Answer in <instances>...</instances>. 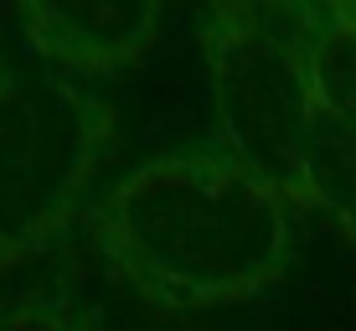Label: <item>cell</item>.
<instances>
[{"mask_svg": "<svg viewBox=\"0 0 356 331\" xmlns=\"http://www.w3.org/2000/svg\"><path fill=\"white\" fill-rule=\"evenodd\" d=\"M98 243L140 300L165 311L264 295L294 259V207L238 155L165 151L98 207Z\"/></svg>", "mask_w": 356, "mask_h": 331, "instance_id": "cell-1", "label": "cell"}, {"mask_svg": "<svg viewBox=\"0 0 356 331\" xmlns=\"http://www.w3.org/2000/svg\"><path fill=\"white\" fill-rule=\"evenodd\" d=\"M26 42L78 78H114L155 42L165 0H16Z\"/></svg>", "mask_w": 356, "mask_h": 331, "instance_id": "cell-4", "label": "cell"}, {"mask_svg": "<svg viewBox=\"0 0 356 331\" xmlns=\"http://www.w3.org/2000/svg\"><path fill=\"white\" fill-rule=\"evenodd\" d=\"M310 26L248 10L238 0H207L202 26V57L227 155L264 176L289 207H305V161L321 125L310 88Z\"/></svg>", "mask_w": 356, "mask_h": 331, "instance_id": "cell-2", "label": "cell"}, {"mask_svg": "<svg viewBox=\"0 0 356 331\" xmlns=\"http://www.w3.org/2000/svg\"><path fill=\"white\" fill-rule=\"evenodd\" d=\"M305 207L330 213L356 238V130L321 119L305 161Z\"/></svg>", "mask_w": 356, "mask_h": 331, "instance_id": "cell-5", "label": "cell"}, {"mask_svg": "<svg viewBox=\"0 0 356 331\" xmlns=\"http://www.w3.org/2000/svg\"><path fill=\"white\" fill-rule=\"evenodd\" d=\"M248 10H264V16H289V21H321L325 16V0H238Z\"/></svg>", "mask_w": 356, "mask_h": 331, "instance_id": "cell-8", "label": "cell"}, {"mask_svg": "<svg viewBox=\"0 0 356 331\" xmlns=\"http://www.w3.org/2000/svg\"><path fill=\"white\" fill-rule=\"evenodd\" d=\"M0 331H88L72 300H36V305H16L0 311Z\"/></svg>", "mask_w": 356, "mask_h": 331, "instance_id": "cell-7", "label": "cell"}, {"mask_svg": "<svg viewBox=\"0 0 356 331\" xmlns=\"http://www.w3.org/2000/svg\"><path fill=\"white\" fill-rule=\"evenodd\" d=\"M325 10H330V16H346V21H356V0H325Z\"/></svg>", "mask_w": 356, "mask_h": 331, "instance_id": "cell-9", "label": "cell"}, {"mask_svg": "<svg viewBox=\"0 0 356 331\" xmlns=\"http://www.w3.org/2000/svg\"><path fill=\"white\" fill-rule=\"evenodd\" d=\"M108 145V104L78 72L0 68V264L42 254L83 207Z\"/></svg>", "mask_w": 356, "mask_h": 331, "instance_id": "cell-3", "label": "cell"}, {"mask_svg": "<svg viewBox=\"0 0 356 331\" xmlns=\"http://www.w3.org/2000/svg\"><path fill=\"white\" fill-rule=\"evenodd\" d=\"M310 88L321 119L356 130V21L325 10L310 26Z\"/></svg>", "mask_w": 356, "mask_h": 331, "instance_id": "cell-6", "label": "cell"}]
</instances>
